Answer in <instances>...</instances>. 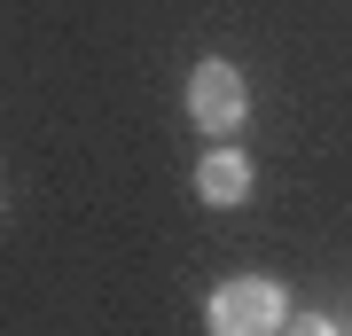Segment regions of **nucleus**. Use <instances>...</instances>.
<instances>
[{
    "mask_svg": "<svg viewBox=\"0 0 352 336\" xmlns=\"http://www.w3.org/2000/svg\"><path fill=\"white\" fill-rule=\"evenodd\" d=\"M204 328L212 336H282L289 328V298L274 274H235L204 298Z\"/></svg>",
    "mask_w": 352,
    "mask_h": 336,
    "instance_id": "obj_1",
    "label": "nucleus"
},
{
    "mask_svg": "<svg viewBox=\"0 0 352 336\" xmlns=\"http://www.w3.org/2000/svg\"><path fill=\"white\" fill-rule=\"evenodd\" d=\"M196 196L204 203H243V196H251V157H243V149H212L196 164Z\"/></svg>",
    "mask_w": 352,
    "mask_h": 336,
    "instance_id": "obj_3",
    "label": "nucleus"
},
{
    "mask_svg": "<svg viewBox=\"0 0 352 336\" xmlns=\"http://www.w3.org/2000/svg\"><path fill=\"white\" fill-rule=\"evenodd\" d=\"M289 336H337V321H321V313H289Z\"/></svg>",
    "mask_w": 352,
    "mask_h": 336,
    "instance_id": "obj_4",
    "label": "nucleus"
},
{
    "mask_svg": "<svg viewBox=\"0 0 352 336\" xmlns=\"http://www.w3.org/2000/svg\"><path fill=\"white\" fill-rule=\"evenodd\" d=\"M188 117L204 133H235V125L251 117V87H243V71L227 55H204L188 71Z\"/></svg>",
    "mask_w": 352,
    "mask_h": 336,
    "instance_id": "obj_2",
    "label": "nucleus"
}]
</instances>
